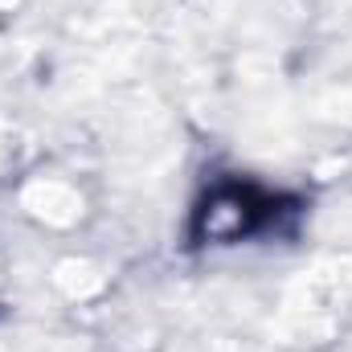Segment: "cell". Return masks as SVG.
Wrapping results in <instances>:
<instances>
[{"label": "cell", "mask_w": 352, "mask_h": 352, "mask_svg": "<svg viewBox=\"0 0 352 352\" xmlns=\"http://www.w3.org/2000/svg\"><path fill=\"white\" fill-rule=\"evenodd\" d=\"M278 201L266 197L250 184H217L201 209H197V238L201 242H238V238H250L266 230L278 209Z\"/></svg>", "instance_id": "cell-1"}]
</instances>
